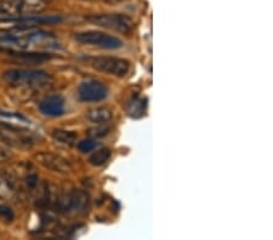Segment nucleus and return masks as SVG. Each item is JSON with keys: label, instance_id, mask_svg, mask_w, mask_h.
<instances>
[{"label": "nucleus", "instance_id": "f3484780", "mask_svg": "<svg viewBox=\"0 0 273 240\" xmlns=\"http://www.w3.org/2000/svg\"><path fill=\"white\" fill-rule=\"evenodd\" d=\"M14 193L15 190L12 188L11 183L9 182L3 175H0V199L2 200L10 199L12 198V195H14Z\"/></svg>", "mask_w": 273, "mask_h": 240}, {"label": "nucleus", "instance_id": "f03ea898", "mask_svg": "<svg viewBox=\"0 0 273 240\" xmlns=\"http://www.w3.org/2000/svg\"><path fill=\"white\" fill-rule=\"evenodd\" d=\"M3 79L8 85L20 89H43L53 83L48 73L33 69H9L4 72Z\"/></svg>", "mask_w": 273, "mask_h": 240}, {"label": "nucleus", "instance_id": "f8f14e48", "mask_svg": "<svg viewBox=\"0 0 273 240\" xmlns=\"http://www.w3.org/2000/svg\"><path fill=\"white\" fill-rule=\"evenodd\" d=\"M0 126L9 129H29L32 124L27 118L18 113L2 112L0 110Z\"/></svg>", "mask_w": 273, "mask_h": 240}, {"label": "nucleus", "instance_id": "412c9836", "mask_svg": "<svg viewBox=\"0 0 273 240\" xmlns=\"http://www.w3.org/2000/svg\"><path fill=\"white\" fill-rule=\"evenodd\" d=\"M9 156H10V153L8 152V149L4 148L3 146H0V160L8 159Z\"/></svg>", "mask_w": 273, "mask_h": 240}, {"label": "nucleus", "instance_id": "a211bd4d", "mask_svg": "<svg viewBox=\"0 0 273 240\" xmlns=\"http://www.w3.org/2000/svg\"><path fill=\"white\" fill-rule=\"evenodd\" d=\"M96 148V142L91 138H87V140H83L78 143V149L81 150L82 153H89L93 152V150Z\"/></svg>", "mask_w": 273, "mask_h": 240}, {"label": "nucleus", "instance_id": "f257e3e1", "mask_svg": "<svg viewBox=\"0 0 273 240\" xmlns=\"http://www.w3.org/2000/svg\"><path fill=\"white\" fill-rule=\"evenodd\" d=\"M0 45L8 51L39 52L60 50L61 44L53 33L36 29L35 27L17 28L0 32Z\"/></svg>", "mask_w": 273, "mask_h": 240}, {"label": "nucleus", "instance_id": "7ed1b4c3", "mask_svg": "<svg viewBox=\"0 0 273 240\" xmlns=\"http://www.w3.org/2000/svg\"><path fill=\"white\" fill-rule=\"evenodd\" d=\"M44 9L43 0H0V21L38 15Z\"/></svg>", "mask_w": 273, "mask_h": 240}, {"label": "nucleus", "instance_id": "aec40b11", "mask_svg": "<svg viewBox=\"0 0 273 240\" xmlns=\"http://www.w3.org/2000/svg\"><path fill=\"white\" fill-rule=\"evenodd\" d=\"M109 129L108 128H101V129H95V130H91V135H94V136L100 137V136H105V135L108 134Z\"/></svg>", "mask_w": 273, "mask_h": 240}, {"label": "nucleus", "instance_id": "6e6552de", "mask_svg": "<svg viewBox=\"0 0 273 240\" xmlns=\"http://www.w3.org/2000/svg\"><path fill=\"white\" fill-rule=\"evenodd\" d=\"M108 95V89L97 80H85L78 86V97L83 102H100Z\"/></svg>", "mask_w": 273, "mask_h": 240}, {"label": "nucleus", "instance_id": "dca6fc26", "mask_svg": "<svg viewBox=\"0 0 273 240\" xmlns=\"http://www.w3.org/2000/svg\"><path fill=\"white\" fill-rule=\"evenodd\" d=\"M109 156H110L109 149L102 148V149L96 150V152L90 156L89 162H90V164H93L95 166H101L105 164V163L108 162Z\"/></svg>", "mask_w": 273, "mask_h": 240}, {"label": "nucleus", "instance_id": "6ab92c4d", "mask_svg": "<svg viewBox=\"0 0 273 240\" xmlns=\"http://www.w3.org/2000/svg\"><path fill=\"white\" fill-rule=\"evenodd\" d=\"M0 217L4 218L6 222H11V221L15 218V214L11 208L0 204Z\"/></svg>", "mask_w": 273, "mask_h": 240}, {"label": "nucleus", "instance_id": "20e7f679", "mask_svg": "<svg viewBox=\"0 0 273 240\" xmlns=\"http://www.w3.org/2000/svg\"><path fill=\"white\" fill-rule=\"evenodd\" d=\"M88 22L96 24L101 28L114 30V32L130 34L135 28V24L130 17L122 14H107V15H94L87 18Z\"/></svg>", "mask_w": 273, "mask_h": 240}, {"label": "nucleus", "instance_id": "4468645a", "mask_svg": "<svg viewBox=\"0 0 273 240\" xmlns=\"http://www.w3.org/2000/svg\"><path fill=\"white\" fill-rule=\"evenodd\" d=\"M127 110L129 115L134 116V118H139V116L145 114L146 110V101L143 98L134 97L127 104Z\"/></svg>", "mask_w": 273, "mask_h": 240}, {"label": "nucleus", "instance_id": "9b49d317", "mask_svg": "<svg viewBox=\"0 0 273 240\" xmlns=\"http://www.w3.org/2000/svg\"><path fill=\"white\" fill-rule=\"evenodd\" d=\"M39 163L45 168L50 169L55 172H61V174H66L72 170V166L66 159L61 158V156L51 154V153H42L38 155Z\"/></svg>", "mask_w": 273, "mask_h": 240}, {"label": "nucleus", "instance_id": "39448f33", "mask_svg": "<svg viewBox=\"0 0 273 240\" xmlns=\"http://www.w3.org/2000/svg\"><path fill=\"white\" fill-rule=\"evenodd\" d=\"M75 40L83 45L94 46V48L105 49V50H115L121 49L123 42L116 36L109 35L99 30H88L75 34Z\"/></svg>", "mask_w": 273, "mask_h": 240}, {"label": "nucleus", "instance_id": "423d86ee", "mask_svg": "<svg viewBox=\"0 0 273 240\" xmlns=\"http://www.w3.org/2000/svg\"><path fill=\"white\" fill-rule=\"evenodd\" d=\"M90 64L93 68L106 74L123 78L130 70V63L124 58L112 57V56H100L94 57L90 60Z\"/></svg>", "mask_w": 273, "mask_h": 240}, {"label": "nucleus", "instance_id": "0eeeda50", "mask_svg": "<svg viewBox=\"0 0 273 240\" xmlns=\"http://www.w3.org/2000/svg\"><path fill=\"white\" fill-rule=\"evenodd\" d=\"M89 195L83 190H73L64 193L56 200V206L60 211L63 212H84L88 209Z\"/></svg>", "mask_w": 273, "mask_h": 240}, {"label": "nucleus", "instance_id": "2eb2a0df", "mask_svg": "<svg viewBox=\"0 0 273 240\" xmlns=\"http://www.w3.org/2000/svg\"><path fill=\"white\" fill-rule=\"evenodd\" d=\"M54 138L57 143L63 144V146H72L75 142L76 135L72 131L56 130L54 132Z\"/></svg>", "mask_w": 273, "mask_h": 240}, {"label": "nucleus", "instance_id": "ddd939ff", "mask_svg": "<svg viewBox=\"0 0 273 240\" xmlns=\"http://www.w3.org/2000/svg\"><path fill=\"white\" fill-rule=\"evenodd\" d=\"M87 119L90 123H94V124L97 125H102L108 123L110 119H112V112L108 108H103V107H100V108H94L90 109L87 112Z\"/></svg>", "mask_w": 273, "mask_h": 240}, {"label": "nucleus", "instance_id": "9d476101", "mask_svg": "<svg viewBox=\"0 0 273 240\" xmlns=\"http://www.w3.org/2000/svg\"><path fill=\"white\" fill-rule=\"evenodd\" d=\"M39 110L42 114L48 116H61L64 113V100L60 95L49 96L39 103Z\"/></svg>", "mask_w": 273, "mask_h": 240}, {"label": "nucleus", "instance_id": "1a4fd4ad", "mask_svg": "<svg viewBox=\"0 0 273 240\" xmlns=\"http://www.w3.org/2000/svg\"><path fill=\"white\" fill-rule=\"evenodd\" d=\"M2 23L9 24L11 27H17V28H26V27H35L41 24H56L62 22V17L57 15H48V16H42V15H32V16L14 18V20L0 21Z\"/></svg>", "mask_w": 273, "mask_h": 240}]
</instances>
